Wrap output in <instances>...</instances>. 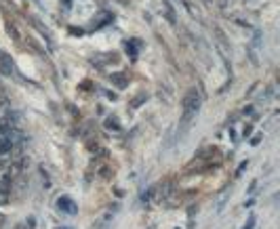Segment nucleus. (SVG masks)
Here are the masks:
<instances>
[{"label": "nucleus", "instance_id": "obj_1", "mask_svg": "<svg viewBox=\"0 0 280 229\" xmlns=\"http://www.w3.org/2000/svg\"><path fill=\"white\" fill-rule=\"evenodd\" d=\"M200 103H202V99H200V95L196 93V91H190L186 95V99H184V118H181V120H184V124L192 122V118L200 109Z\"/></svg>", "mask_w": 280, "mask_h": 229}, {"label": "nucleus", "instance_id": "obj_2", "mask_svg": "<svg viewBox=\"0 0 280 229\" xmlns=\"http://www.w3.org/2000/svg\"><path fill=\"white\" fill-rule=\"evenodd\" d=\"M0 69H3L5 74H13V61L3 53H0Z\"/></svg>", "mask_w": 280, "mask_h": 229}, {"label": "nucleus", "instance_id": "obj_3", "mask_svg": "<svg viewBox=\"0 0 280 229\" xmlns=\"http://www.w3.org/2000/svg\"><path fill=\"white\" fill-rule=\"evenodd\" d=\"M74 202L69 198H59V208H63L65 212H69V214H74L76 212V206H72Z\"/></svg>", "mask_w": 280, "mask_h": 229}, {"label": "nucleus", "instance_id": "obj_4", "mask_svg": "<svg viewBox=\"0 0 280 229\" xmlns=\"http://www.w3.org/2000/svg\"><path fill=\"white\" fill-rule=\"evenodd\" d=\"M7 173H9L11 179H13V177H17V175L21 173V162H13V164H9V166H7Z\"/></svg>", "mask_w": 280, "mask_h": 229}, {"label": "nucleus", "instance_id": "obj_5", "mask_svg": "<svg viewBox=\"0 0 280 229\" xmlns=\"http://www.w3.org/2000/svg\"><path fill=\"white\" fill-rule=\"evenodd\" d=\"M11 192V177L0 179V194H9Z\"/></svg>", "mask_w": 280, "mask_h": 229}, {"label": "nucleus", "instance_id": "obj_6", "mask_svg": "<svg viewBox=\"0 0 280 229\" xmlns=\"http://www.w3.org/2000/svg\"><path fill=\"white\" fill-rule=\"evenodd\" d=\"M112 80H114V82L118 84L120 89H124V87H127V78H124L122 74H112Z\"/></svg>", "mask_w": 280, "mask_h": 229}, {"label": "nucleus", "instance_id": "obj_7", "mask_svg": "<svg viewBox=\"0 0 280 229\" xmlns=\"http://www.w3.org/2000/svg\"><path fill=\"white\" fill-rule=\"evenodd\" d=\"M106 126H108V128H114V131H120V126H118V122H114V118H110V120L106 122Z\"/></svg>", "mask_w": 280, "mask_h": 229}, {"label": "nucleus", "instance_id": "obj_8", "mask_svg": "<svg viewBox=\"0 0 280 229\" xmlns=\"http://www.w3.org/2000/svg\"><path fill=\"white\" fill-rule=\"evenodd\" d=\"M253 227H255V217H249V221H247V225L242 229H253Z\"/></svg>", "mask_w": 280, "mask_h": 229}, {"label": "nucleus", "instance_id": "obj_9", "mask_svg": "<svg viewBox=\"0 0 280 229\" xmlns=\"http://www.w3.org/2000/svg\"><path fill=\"white\" fill-rule=\"evenodd\" d=\"M0 221H3V214H0Z\"/></svg>", "mask_w": 280, "mask_h": 229}]
</instances>
